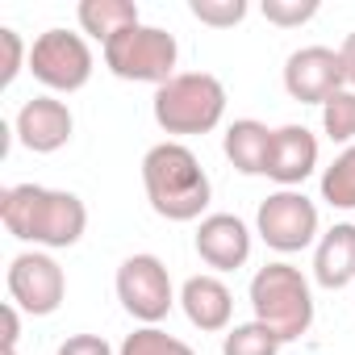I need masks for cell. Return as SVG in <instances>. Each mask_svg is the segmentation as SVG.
Wrapping results in <instances>:
<instances>
[{
	"mask_svg": "<svg viewBox=\"0 0 355 355\" xmlns=\"http://www.w3.org/2000/svg\"><path fill=\"white\" fill-rule=\"evenodd\" d=\"M180 305H184V318L197 330H205V334L230 330L234 293L226 288V280H218V276H189L184 288H180Z\"/></svg>",
	"mask_w": 355,
	"mask_h": 355,
	"instance_id": "5bb4252c",
	"label": "cell"
},
{
	"mask_svg": "<svg viewBox=\"0 0 355 355\" xmlns=\"http://www.w3.org/2000/svg\"><path fill=\"white\" fill-rule=\"evenodd\" d=\"M0 318H5V347H17V334H21V318H17V305L9 301L5 309H0Z\"/></svg>",
	"mask_w": 355,
	"mask_h": 355,
	"instance_id": "4316f807",
	"label": "cell"
},
{
	"mask_svg": "<svg viewBox=\"0 0 355 355\" xmlns=\"http://www.w3.org/2000/svg\"><path fill=\"white\" fill-rule=\"evenodd\" d=\"M76 21H80L84 34H92V38L105 46L109 38H117L121 30L138 26L142 17H138V5H134V0H84V5L76 9Z\"/></svg>",
	"mask_w": 355,
	"mask_h": 355,
	"instance_id": "e0dca14e",
	"label": "cell"
},
{
	"mask_svg": "<svg viewBox=\"0 0 355 355\" xmlns=\"http://www.w3.org/2000/svg\"><path fill=\"white\" fill-rule=\"evenodd\" d=\"M5 284H9V301L21 313H34V318L55 313L63 305V297H67V276H63L59 259L46 255V251H38V247L13 255Z\"/></svg>",
	"mask_w": 355,
	"mask_h": 355,
	"instance_id": "9c48e42d",
	"label": "cell"
},
{
	"mask_svg": "<svg viewBox=\"0 0 355 355\" xmlns=\"http://www.w3.org/2000/svg\"><path fill=\"white\" fill-rule=\"evenodd\" d=\"M197 255L214 272H239L251 259V230L234 214H209L197 226Z\"/></svg>",
	"mask_w": 355,
	"mask_h": 355,
	"instance_id": "7c38bea8",
	"label": "cell"
},
{
	"mask_svg": "<svg viewBox=\"0 0 355 355\" xmlns=\"http://www.w3.org/2000/svg\"><path fill=\"white\" fill-rule=\"evenodd\" d=\"M92 46L71 30H46L30 46V71L51 92H80L92 80Z\"/></svg>",
	"mask_w": 355,
	"mask_h": 355,
	"instance_id": "8992f818",
	"label": "cell"
},
{
	"mask_svg": "<svg viewBox=\"0 0 355 355\" xmlns=\"http://www.w3.org/2000/svg\"><path fill=\"white\" fill-rule=\"evenodd\" d=\"M0 222L21 243L63 251L76 247L88 230V209L76 193L42 189V184H13L0 193Z\"/></svg>",
	"mask_w": 355,
	"mask_h": 355,
	"instance_id": "6da1fadb",
	"label": "cell"
},
{
	"mask_svg": "<svg viewBox=\"0 0 355 355\" xmlns=\"http://www.w3.org/2000/svg\"><path fill=\"white\" fill-rule=\"evenodd\" d=\"M322 201L330 209H355V146H343L322 171Z\"/></svg>",
	"mask_w": 355,
	"mask_h": 355,
	"instance_id": "ac0fdd59",
	"label": "cell"
},
{
	"mask_svg": "<svg viewBox=\"0 0 355 355\" xmlns=\"http://www.w3.org/2000/svg\"><path fill=\"white\" fill-rule=\"evenodd\" d=\"M142 189H146L150 209L167 222H197L214 197V184L201 159L175 138L155 142L142 155Z\"/></svg>",
	"mask_w": 355,
	"mask_h": 355,
	"instance_id": "7a4b0ae2",
	"label": "cell"
},
{
	"mask_svg": "<svg viewBox=\"0 0 355 355\" xmlns=\"http://www.w3.org/2000/svg\"><path fill=\"white\" fill-rule=\"evenodd\" d=\"M117 301L142 326L163 322L171 313V305H175V288H171V276H167L163 259L159 255L121 259V268H117Z\"/></svg>",
	"mask_w": 355,
	"mask_h": 355,
	"instance_id": "52a82bcc",
	"label": "cell"
},
{
	"mask_svg": "<svg viewBox=\"0 0 355 355\" xmlns=\"http://www.w3.org/2000/svg\"><path fill=\"white\" fill-rule=\"evenodd\" d=\"M5 355H17V347H5Z\"/></svg>",
	"mask_w": 355,
	"mask_h": 355,
	"instance_id": "83f0119b",
	"label": "cell"
},
{
	"mask_svg": "<svg viewBox=\"0 0 355 355\" xmlns=\"http://www.w3.org/2000/svg\"><path fill=\"white\" fill-rule=\"evenodd\" d=\"M263 17L280 30H293L318 17V0H263Z\"/></svg>",
	"mask_w": 355,
	"mask_h": 355,
	"instance_id": "603a6c76",
	"label": "cell"
},
{
	"mask_svg": "<svg viewBox=\"0 0 355 355\" xmlns=\"http://www.w3.org/2000/svg\"><path fill=\"white\" fill-rule=\"evenodd\" d=\"M55 355H113V347L101 334H71Z\"/></svg>",
	"mask_w": 355,
	"mask_h": 355,
	"instance_id": "d4e9b609",
	"label": "cell"
},
{
	"mask_svg": "<svg viewBox=\"0 0 355 355\" xmlns=\"http://www.w3.org/2000/svg\"><path fill=\"white\" fill-rule=\"evenodd\" d=\"M255 234L280 251V255H293V251H305L313 239H318V205L297 193V189H280L272 193L268 201H259V214H255Z\"/></svg>",
	"mask_w": 355,
	"mask_h": 355,
	"instance_id": "ba28073f",
	"label": "cell"
},
{
	"mask_svg": "<svg viewBox=\"0 0 355 355\" xmlns=\"http://www.w3.org/2000/svg\"><path fill=\"white\" fill-rule=\"evenodd\" d=\"M318 167V138L305 125H280L272 130V146H268V180H276L280 189H297L301 180H309Z\"/></svg>",
	"mask_w": 355,
	"mask_h": 355,
	"instance_id": "4fadbf2b",
	"label": "cell"
},
{
	"mask_svg": "<svg viewBox=\"0 0 355 355\" xmlns=\"http://www.w3.org/2000/svg\"><path fill=\"white\" fill-rule=\"evenodd\" d=\"M117 355H197V351L184 338H175V334H167L159 326H138L134 334H125Z\"/></svg>",
	"mask_w": 355,
	"mask_h": 355,
	"instance_id": "ffe728a7",
	"label": "cell"
},
{
	"mask_svg": "<svg viewBox=\"0 0 355 355\" xmlns=\"http://www.w3.org/2000/svg\"><path fill=\"white\" fill-rule=\"evenodd\" d=\"M338 59H343V76H347V88L355 92V30L343 38V46H338Z\"/></svg>",
	"mask_w": 355,
	"mask_h": 355,
	"instance_id": "484cf974",
	"label": "cell"
},
{
	"mask_svg": "<svg viewBox=\"0 0 355 355\" xmlns=\"http://www.w3.org/2000/svg\"><path fill=\"white\" fill-rule=\"evenodd\" d=\"M313 280L322 288H347L355 284V222H334L313 251Z\"/></svg>",
	"mask_w": 355,
	"mask_h": 355,
	"instance_id": "9a60e30c",
	"label": "cell"
},
{
	"mask_svg": "<svg viewBox=\"0 0 355 355\" xmlns=\"http://www.w3.org/2000/svg\"><path fill=\"white\" fill-rule=\"evenodd\" d=\"M280 334L268 330L263 322H243V326H230L226 338H222V355H280Z\"/></svg>",
	"mask_w": 355,
	"mask_h": 355,
	"instance_id": "d6986e66",
	"label": "cell"
},
{
	"mask_svg": "<svg viewBox=\"0 0 355 355\" xmlns=\"http://www.w3.org/2000/svg\"><path fill=\"white\" fill-rule=\"evenodd\" d=\"M150 113L163 134H175V138L209 134L226 117V84L209 71H180L155 88Z\"/></svg>",
	"mask_w": 355,
	"mask_h": 355,
	"instance_id": "3957f363",
	"label": "cell"
},
{
	"mask_svg": "<svg viewBox=\"0 0 355 355\" xmlns=\"http://www.w3.org/2000/svg\"><path fill=\"white\" fill-rule=\"evenodd\" d=\"M17 142L34 155H55L71 142V130H76V117L71 109L59 101V96H34L17 109Z\"/></svg>",
	"mask_w": 355,
	"mask_h": 355,
	"instance_id": "8fae6325",
	"label": "cell"
},
{
	"mask_svg": "<svg viewBox=\"0 0 355 355\" xmlns=\"http://www.w3.org/2000/svg\"><path fill=\"white\" fill-rule=\"evenodd\" d=\"M268 146H272V130L263 121H255V117H239L222 138L226 159L243 175H263L268 171Z\"/></svg>",
	"mask_w": 355,
	"mask_h": 355,
	"instance_id": "2e32d148",
	"label": "cell"
},
{
	"mask_svg": "<svg viewBox=\"0 0 355 355\" xmlns=\"http://www.w3.org/2000/svg\"><path fill=\"white\" fill-rule=\"evenodd\" d=\"M322 130H326L330 142L355 146V92H351V88L334 92V96L322 105Z\"/></svg>",
	"mask_w": 355,
	"mask_h": 355,
	"instance_id": "44dd1931",
	"label": "cell"
},
{
	"mask_svg": "<svg viewBox=\"0 0 355 355\" xmlns=\"http://www.w3.org/2000/svg\"><path fill=\"white\" fill-rule=\"evenodd\" d=\"M0 51H5V63H0V88H9L21 71V63L30 67V51L21 42V34L13 26H0Z\"/></svg>",
	"mask_w": 355,
	"mask_h": 355,
	"instance_id": "cb8c5ba5",
	"label": "cell"
},
{
	"mask_svg": "<svg viewBox=\"0 0 355 355\" xmlns=\"http://www.w3.org/2000/svg\"><path fill=\"white\" fill-rule=\"evenodd\" d=\"M347 88L343 59L330 46H301L284 63V92L301 105H326L334 92Z\"/></svg>",
	"mask_w": 355,
	"mask_h": 355,
	"instance_id": "30bf717a",
	"label": "cell"
},
{
	"mask_svg": "<svg viewBox=\"0 0 355 355\" xmlns=\"http://www.w3.org/2000/svg\"><path fill=\"white\" fill-rule=\"evenodd\" d=\"M189 13L201 21V26H214V30H230L247 17V0H189Z\"/></svg>",
	"mask_w": 355,
	"mask_h": 355,
	"instance_id": "7402d4cb",
	"label": "cell"
},
{
	"mask_svg": "<svg viewBox=\"0 0 355 355\" xmlns=\"http://www.w3.org/2000/svg\"><path fill=\"white\" fill-rule=\"evenodd\" d=\"M251 309H255V322L280 334V343H293L313 326L309 280L293 263H268L251 276Z\"/></svg>",
	"mask_w": 355,
	"mask_h": 355,
	"instance_id": "277c9868",
	"label": "cell"
},
{
	"mask_svg": "<svg viewBox=\"0 0 355 355\" xmlns=\"http://www.w3.org/2000/svg\"><path fill=\"white\" fill-rule=\"evenodd\" d=\"M175 59H180L175 34L146 26V21H138V26H130L105 42V67L130 84H155V88L167 84L171 76H180L175 71Z\"/></svg>",
	"mask_w": 355,
	"mask_h": 355,
	"instance_id": "5b68a950",
	"label": "cell"
}]
</instances>
